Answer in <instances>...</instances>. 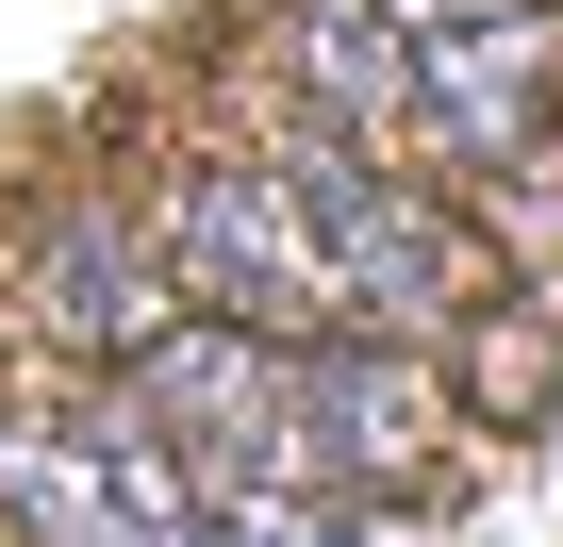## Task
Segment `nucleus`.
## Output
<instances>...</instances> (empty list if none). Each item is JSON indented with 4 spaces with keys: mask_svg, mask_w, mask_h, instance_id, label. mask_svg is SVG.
Instances as JSON below:
<instances>
[{
    "mask_svg": "<svg viewBox=\"0 0 563 547\" xmlns=\"http://www.w3.org/2000/svg\"><path fill=\"white\" fill-rule=\"evenodd\" d=\"M282 183H299V216H316V265H332V332H398V349H448L464 316H481V232L415 183V166H382V150H332L316 117H282V150H265Z\"/></svg>",
    "mask_w": 563,
    "mask_h": 547,
    "instance_id": "1",
    "label": "nucleus"
},
{
    "mask_svg": "<svg viewBox=\"0 0 563 547\" xmlns=\"http://www.w3.org/2000/svg\"><path fill=\"white\" fill-rule=\"evenodd\" d=\"M150 265H166V299L183 316H232V332H332V265H316V216L299 183H282L265 150H216L150 199Z\"/></svg>",
    "mask_w": 563,
    "mask_h": 547,
    "instance_id": "2",
    "label": "nucleus"
},
{
    "mask_svg": "<svg viewBox=\"0 0 563 547\" xmlns=\"http://www.w3.org/2000/svg\"><path fill=\"white\" fill-rule=\"evenodd\" d=\"M117 415H133L199 497H232V481H316L299 431H282V332H232V316L133 332V349H117Z\"/></svg>",
    "mask_w": 563,
    "mask_h": 547,
    "instance_id": "3",
    "label": "nucleus"
},
{
    "mask_svg": "<svg viewBox=\"0 0 563 547\" xmlns=\"http://www.w3.org/2000/svg\"><path fill=\"white\" fill-rule=\"evenodd\" d=\"M415 84H398V166H464V183H514L547 150V100H563V18L547 0H481L448 34H398Z\"/></svg>",
    "mask_w": 563,
    "mask_h": 547,
    "instance_id": "4",
    "label": "nucleus"
},
{
    "mask_svg": "<svg viewBox=\"0 0 563 547\" xmlns=\"http://www.w3.org/2000/svg\"><path fill=\"white\" fill-rule=\"evenodd\" d=\"M282 431H299V464L332 481V497H398L415 464H431V349H398V332H299L282 349Z\"/></svg>",
    "mask_w": 563,
    "mask_h": 547,
    "instance_id": "5",
    "label": "nucleus"
},
{
    "mask_svg": "<svg viewBox=\"0 0 563 547\" xmlns=\"http://www.w3.org/2000/svg\"><path fill=\"white\" fill-rule=\"evenodd\" d=\"M34 316H51L67 349H133V332H166L183 299H166V265H150V216L67 199V216L34 232Z\"/></svg>",
    "mask_w": 563,
    "mask_h": 547,
    "instance_id": "6",
    "label": "nucleus"
},
{
    "mask_svg": "<svg viewBox=\"0 0 563 547\" xmlns=\"http://www.w3.org/2000/svg\"><path fill=\"white\" fill-rule=\"evenodd\" d=\"M282 84H299V117H316L332 150H382V166H398V84H415V51H398L382 0H282Z\"/></svg>",
    "mask_w": 563,
    "mask_h": 547,
    "instance_id": "7",
    "label": "nucleus"
},
{
    "mask_svg": "<svg viewBox=\"0 0 563 547\" xmlns=\"http://www.w3.org/2000/svg\"><path fill=\"white\" fill-rule=\"evenodd\" d=\"M216 547H365V497H332V481H232Z\"/></svg>",
    "mask_w": 563,
    "mask_h": 547,
    "instance_id": "8",
    "label": "nucleus"
},
{
    "mask_svg": "<svg viewBox=\"0 0 563 547\" xmlns=\"http://www.w3.org/2000/svg\"><path fill=\"white\" fill-rule=\"evenodd\" d=\"M382 18H398V34H448V18H481V0H382Z\"/></svg>",
    "mask_w": 563,
    "mask_h": 547,
    "instance_id": "9",
    "label": "nucleus"
},
{
    "mask_svg": "<svg viewBox=\"0 0 563 547\" xmlns=\"http://www.w3.org/2000/svg\"><path fill=\"white\" fill-rule=\"evenodd\" d=\"M547 18H563V0H547Z\"/></svg>",
    "mask_w": 563,
    "mask_h": 547,
    "instance_id": "10",
    "label": "nucleus"
}]
</instances>
